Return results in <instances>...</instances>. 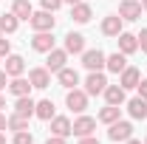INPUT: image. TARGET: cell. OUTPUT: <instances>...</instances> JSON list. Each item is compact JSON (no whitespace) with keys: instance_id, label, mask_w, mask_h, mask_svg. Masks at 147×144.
<instances>
[{"instance_id":"obj_1","label":"cell","mask_w":147,"mask_h":144,"mask_svg":"<svg viewBox=\"0 0 147 144\" xmlns=\"http://www.w3.org/2000/svg\"><path fill=\"white\" fill-rule=\"evenodd\" d=\"M28 23H31V28H34V31H54L57 17H54V11H45V9H42V11H34Z\"/></svg>"},{"instance_id":"obj_2","label":"cell","mask_w":147,"mask_h":144,"mask_svg":"<svg viewBox=\"0 0 147 144\" xmlns=\"http://www.w3.org/2000/svg\"><path fill=\"white\" fill-rule=\"evenodd\" d=\"M65 105H68V110H74V113H85V108H88V93L79 90V88H71L68 96H65Z\"/></svg>"},{"instance_id":"obj_3","label":"cell","mask_w":147,"mask_h":144,"mask_svg":"<svg viewBox=\"0 0 147 144\" xmlns=\"http://www.w3.org/2000/svg\"><path fill=\"white\" fill-rule=\"evenodd\" d=\"M65 62H68V51L65 48H51L48 51V59H45V68L51 73H59L65 68Z\"/></svg>"},{"instance_id":"obj_4","label":"cell","mask_w":147,"mask_h":144,"mask_svg":"<svg viewBox=\"0 0 147 144\" xmlns=\"http://www.w3.org/2000/svg\"><path fill=\"white\" fill-rule=\"evenodd\" d=\"M105 88H108V79H105L102 71H91L88 73V79H85V93H88V96H96V93H102Z\"/></svg>"},{"instance_id":"obj_5","label":"cell","mask_w":147,"mask_h":144,"mask_svg":"<svg viewBox=\"0 0 147 144\" xmlns=\"http://www.w3.org/2000/svg\"><path fill=\"white\" fill-rule=\"evenodd\" d=\"M105 59H108V57L102 54L99 48H91V51H82V65H85L88 71H102V68H105Z\"/></svg>"},{"instance_id":"obj_6","label":"cell","mask_w":147,"mask_h":144,"mask_svg":"<svg viewBox=\"0 0 147 144\" xmlns=\"http://www.w3.org/2000/svg\"><path fill=\"white\" fill-rule=\"evenodd\" d=\"M130 136H133V124H130V122H122V119L113 122L110 130H108V139H110V141H127Z\"/></svg>"},{"instance_id":"obj_7","label":"cell","mask_w":147,"mask_h":144,"mask_svg":"<svg viewBox=\"0 0 147 144\" xmlns=\"http://www.w3.org/2000/svg\"><path fill=\"white\" fill-rule=\"evenodd\" d=\"M31 48L40 51V54H48V51L54 48V34H51V31H34V37H31Z\"/></svg>"},{"instance_id":"obj_8","label":"cell","mask_w":147,"mask_h":144,"mask_svg":"<svg viewBox=\"0 0 147 144\" xmlns=\"http://www.w3.org/2000/svg\"><path fill=\"white\" fill-rule=\"evenodd\" d=\"M119 17L122 20H139L142 17V0H122L119 3Z\"/></svg>"},{"instance_id":"obj_9","label":"cell","mask_w":147,"mask_h":144,"mask_svg":"<svg viewBox=\"0 0 147 144\" xmlns=\"http://www.w3.org/2000/svg\"><path fill=\"white\" fill-rule=\"evenodd\" d=\"M28 82H31V88H48L51 85V71L48 68H31L28 71Z\"/></svg>"},{"instance_id":"obj_10","label":"cell","mask_w":147,"mask_h":144,"mask_svg":"<svg viewBox=\"0 0 147 144\" xmlns=\"http://www.w3.org/2000/svg\"><path fill=\"white\" fill-rule=\"evenodd\" d=\"M93 130H96V119H91V116H79L74 122V136H79V139L93 136Z\"/></svg>"},{"instance_id":"obj_11","label":"cell","mask_w":147,"mask_h":144,"mask_svg":"<svg viewBox=\"0 0 147 144\" xmlns=\"http://www.w3.org/2000/svg\"><path fill=\"white\" fill-rule=\"evenodd\" d=\"M122 23L125 20L119 17V14H108V17L102 20V34L105 37H119L122 34Z\"/></svg>"},{"instance_id":"obj_12","label":"cell","mask_w":147,"mask_h":144,"mask_svg":"<svg viewBox=\"0 0 147 144\" xmlns=\"http://www.w3.org/2000/svg\"><path fill=\"white\" fill-rule=\"evenodd\" d=\"M51 136L68 139V136H74V124L65 119V116H54V119H51Z\"/></svg>"},{"instance_id":"obj_13","label":"cell","mask_w":147,"mask_h":144,"mask_svg":"<svg viewBox=\"0 0 147 144\" xmlns=\"http://www.w3.org/2000/svg\"><path fill=\"white\" fill-rule=\"evenodd\" d=\"M91 17H93V9L88 6V3H76V6H71V20H74V23L85 26V23H91Z\"/></svg>"},{"instance_id":"obj_14","label":"cell","mask_w":147,"mask_h":144,"mask_svg":"<svg viewBox=\"0 0 147 144\" xmlns=\"http://www.w3.org/2000/svg\"><path fill=\"white\" fill-rule=\"evenodd\" d=\"M3 71L9 73V76H23V71H26V59L20 54H9L6 57V68Z\"/></svg>"},{"instance_id":"obj_15","label":"cell","mask_w":147,"mask_h":144,"mask_svg":"<svg viewBox=\"0 0 147 144\" xmlns=\"http://www.w3.org/2000/svg\"><path fill=\"white\" fill-rule=\"evenodd\" d=\"M139 82H142V73H139V68H130V65L122 71V76H119V85L125 90H133Z\"/></svg>"},{"instance_id":"obj_16","label":"cell","mask_w":147,"mask_h":144,"mask_svg":"<svg viewBox=\"0 0 147 144\" xmlns=\"http://www.w3.org/2000/svg\"><path fill=\"white\" fill-rule=\"evenodd\" d=\"M116 42H119V51H122L125 57L133 54V51H139V37H136V34H127V31H122Z\"/></svg>"},{"instance_id":"obj_17","label":"cell","mask_w":147,"mask_h":144,"mask_svg":"<svg viewBox=\"0 0 147 144\" xmlns=\"http://www.w3.org/2000/svg\"><path fill=\"white\" fill-rule=\"evenodd\" d=\"M65 51L68 54H82L85 51V37L79 34V31H71V34L65 37Z\"/></svg>"},{"instance_id":"obj_18","label":"cell","mask_w":147,"mask_h":144,"mask_svg":"<svg viewBox=\"0 0 147 144\" xmlns=\"http://www.w3.org/2000/svg\"><path fill=\"white\" fill-rule=\"evenodd\" d=\"M102 93H105V102L108 105H119V108L125 105V88L122 85H108Z\"/></svg>"},{"instance_id":"obj_19","label":"cell","mask_w":147,"mask_h":144,"mask_svg":"<svg viewBox=\"0 0 147 144\" xmlns=\"http://www.w3.org/2000/svg\"><path fill=\"white\" fill-rule=\"evenodd\" d=\"M105 68L113 73H122L125 68H127V57L122 54V51H116V54H110L108 59H105Z\"/></svg>"},{"instance_id":"obj_20","label":"cell","mask_w":147,"mask_h":144,"mask_svg":"<svg viewBox=\"0 0 147 144\" xmlns=\"http://www.w3.org/2000/svg\"><path fill=\"white\" fill-rule=\"evenodd\" d=\"M57 79H59V85H62V88H68V90L79 85V73L74 71V68H68V65H65L62 71L57 73Z\"/></svg>"},{"instance_id":"obj_21","label":"cell","mask_w":147,"mask_h":144,"mask_svg":"<svg viewBox=\"0 0 147 144\" xmlns=\"http://www.w3.org/2000/svg\"><path fill=\"white\" fill-rule=\"evenodd\" d=\"M34 108H37V102L31 99V96H17V102H14V113H20V116H34Z\"/></svg>"},{"instance_id":"obj_22","label":"cell","mask_w":147,"mask_h":144,"mask_svg":"<svg viewBox=\"0 0 147 144\" xmlns=\"http://www.w3.org/2000/svg\"><path fill=\"white\" fill-rule=\"evenodd\" d=\"M127 113L133 119H147V99H142V96L130 99L127 102Z\"/></svg>"},{"instance_id":"obj_23","label":"cell","mask_w":147,"mask_h":144,"mask_svg":"<svg viewBox=\"0 0 147 144\" xmlns=\"http://www.w3.org/2000/svg\"><path fill=\"white\" fill-rule=\"evenodd\" d=\"M34 116L42 119V122H51V119H54V102H51V99H40L37 108H34Z\"/></svg>"},{"instance_id":"obj_24","label":"cell","mask_w":147,"mask_h":144,"mask_svg":"<svg viewBox=\"0 0 147 144\" xmlns=\"http://www.w3.org/2000/svg\"><path fill=\"white\" fill-rule=\"evenodd\" d=\"M9 90H11L14 96H28V93H31V82H28V79H23V76H11Z\"/></svg>"},{"instance_id":"obj_25","label":"cell","mask_w":147,"mask_h":144,"mask_svg":"<svg viewBox=\"0 0 147 144\" xmlns=\"http://www.w3.org/2000/svg\"><path fill=\"white\" fill-rule=\"evenodd\" d=\"M119 116H122V108H119V105H108V108L99 110V122H102V124H113V122H119Z\"/></svg>"},{"instance_id":"obj_26","label":"cell","mask_w":147,"mask_h":144,"mask_svg":"<svg viewBox=\"0 0 147 144\" xmlns=\"http://www.w3.org/2000/svg\"><path fill=\"white\" fill-rule=\"evenodd\" d=\"M11 11L17 14V20H31V14H34V9H31L28 0H14L11 3Z\"/></svg>"},{"instance_id":"obj_27","label":"cell","mask_w":147,"mask_h":144,"mask_svg":"<svg viewBox=\"0 0 147 144\" xmlns=\"http://www.w3.org/2000/svg\"><path fill=\"white\" fill-rule=\"evenodd\" d=\"M17 26H20V20H17V14H14V11L0 17V31H3V34H14V31H17Z\"/></svg>"},{"instance_id":"obj_28","label":"cell","mask_w":147,"mask_h":144,"mask_svg":"<svg viewBox=\"0 0 147 144\" xmlns=\"http://www.w3.org/2000/svg\"><path fill=\"white\" fill-rule=\"evenodd\" d=\"M9 130H11V133H20V130H28V116H20V113L9 116Z\"/></svg>"},{"instance_id":"obj_29","label":"cell","mask_w":147,"mask_h":144,"mask_svg":"<svg viewBox=\"0 0 147 144\" xmlns=\"http://www.w3.org/2000/svg\"><path fill=\"white\" fill-rule=\"evenodd\" d=\"M14 144H34V136L28 130H20V133H14Z\"/></svg>"},{"instance_id":"obj_30","label":"cell","mask_w":147,"mask_h":144,"mask_svg":"<svg viewBox=\"0 0 147 144\" xmlns=\"http://www.w3.org/2000/svg\"><path fill=\"white\" fill-rule=\"evenodd\" d=\"M40 3H42V9H45V11H57V9L62 6V0H40Z\"/></svg>"},{"instance_id":"obj_31","label":"cell","mask_w":147,"mask_h":144,"mask_svg":"<svg viewBox=\"0 0 147 144\" xmlns=\"http://www.w3.org/2000/svg\"><path fill=\"white\" fill-rule=\"evenodd\" d=\"M9 54H11V42L6 37H0V57H9Z\"/></svg>"},{"instance_id":"obj_32","label":"cell","mask_w":147,"mask_h":144,"mask_svg":"<svg viewBox=\"0 0 147 144\" xmlns=\"http://www.w3.org/2000/svg\"><path fill=\"white\" fill-rule=\"evenodd\" d=\"M139 48L147 54V28H142V34H139Z\"/></svg>"},{"instance_id":"obj_33","label":"cell","mask_w":147,"mask_h":144,"mask_svg":"<svg viewBox=\"0 0 147 144\" xmlns=\"http://www.w3.org/2000/svg\"><path fill=\"white\" fill-rule=\"evenodd\" d=\"M136 90H139V96H142V99H147V79H142V82L136 85Z\"/></svg>"},{"instance_id":"obj_34","label":"cell","mask_w":147,"mask_h":144,"mask_svg":"<svg viewBox=\"0 0 147 144\" xmlns=\"http://www.w3.org/2000/svg\"><path fill=\"white\" fill-rule=\"evenodd\" d=\"M79 144H99L96 136H85V139H79Z\"/></svg>"},{"instance_id":"obj_35","label":"cell","mask_w":147,"mask_h":144,"mask_svg":"<svg viewBox=\"0 0 147 144\" xmlns=\"http://www.w3.org/2000/svg\"><path fill=\"white\" fill-rule=\"evenodd\" d=\"M45 144H65V139H62V136H51Z\"/></svg>"},{"instance_id":"obj_36","label":"cell","mask_w":147,"mask_h":144,"mask_svg":"<svg viewBox=\"0 0 147 144\" xmlns=\"http://www.w3.org/2000/svg\"><path fill=\"white\" fill-rule=\"evenodd\" d=\"M6 79H9V73H6V71H0V90H3V88H9V85H6Z\"/></svg>"},{"instance_id":"obj_37","label":"cell","mask_w":147,"mask_h":144,"mask_svg":"<svg viewBox=\"0 0 147 144\" xmlns=\"http://www.w3.org/2000/svg\"><path fill=\"white\" fill-rule=\"evenodd\" d=\"M6 127H9V119H6V116L0 113V130H6Z\"/></svg>"},{"instance_id":"obj_38","label":"cell","mask_w":147,"mask_h":144,"mask_svg":"<svg viewBox=\"0 0 147 144\" xmlns=\"http://www.w3.org/2000/svg\"><path fill=\"white\" fill-rule=\"evenodd\" d=\"M125 144H142V141H139V139H133V136H130V139H127V141H125Z\"/></svg>"},{"instance_id":"obj_39","label":"cell","mask_w":147,"mask_h":144,"mask_svg":"<svg viewBox=\"0 0 147 144\" xmlns=\"http://www.w3.org/2000/svg\"><path fill=\"white\" fill-rule=\"evenodd\" d=\"M62 3H68V6H76V3H82V0H62Z\"/></svg>"},{"instance_id":"obj_40","label":"cell","mask_w":147,"mask_h":144,"mask_svg":"<svg viewBox=\"0 0 147 144\" xmlns=\"http://www.w3.org/2000/svg\"><path fill=\"white\" fill-rule=\"evenodd\" d=\"M0 144H6V136H3V130H0Z\"/></svg>"},{"instance_id":"obj_41","label":"cell","mask_w":147,"mask_h":144,"mask_svg":"<svg viewBox=\"0 0 147 144\" xmlns=\"http://www.w3.org/2000/svg\"><path fill=\"white\" fill-rule=\"evenodd\" d=\"M0 108H6V99H3V96H0Z\"/></svg>"},{"instance_id":"obj_42","label":"cell","mask_w":147,"mask_h":144,"mask_svg":"<svg viewBox=\"0 0 147 144\" xmlns=\"http://www.w3.org/2000/svg\"><path fill=\"white\" fill-rule=\"evenodd\" d=\"M142 9H147V0H142Z\"/></svg>"},{"instance_id":"obj_43","label":"cell","mask_w":147,"mask_h":144,"mask_svg":"<svg viewBox=\"0 0 147 144\" xmlns=\"http://www.w3.org/2000/svg\"><path fill=\"white\" fill-rule=\"evenodd\" d=\"M144 144H147V141H144Z\"/></svg>"}]
</instances>
